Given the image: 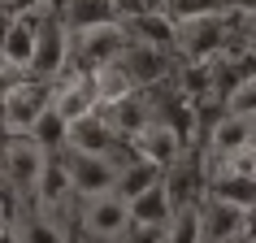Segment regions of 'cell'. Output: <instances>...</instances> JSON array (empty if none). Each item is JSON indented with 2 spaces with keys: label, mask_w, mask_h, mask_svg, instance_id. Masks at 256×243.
<instances>
[{
  "label": "cell",
  "mask_w": 256,
  "mask_h": 243,
  "mask_svg": "<svg viewBox=\"0 0 256 243\" xmlns=\"http://www.w3.org/2000/svg\"><path fill=\"white\" fill-rule=\"evenodd\" d=\"M78 226L82 239H113L126 226H130V200L122 191H92V196H78Z\"/></svg>",
  "instance_id": "1"
},
{
  "label": "cell",
  "mask_w": 256,
  "mask_h": 243,
  "mask_svg": "<svg viewBox=\"0 0 256 243\" xmlns=\"http://www.w3.org/2000/svg\"><path fill=\"white\" fill-rule=\"evenodd\" d=\"M70 48H74V66L96 70V66H104V61H113V56H122L130 48V26L122 18L96 22V26H78V30H70Z\"/></svg>",
  "instance_id": "2"
},
{
  "label": "cell",
  "mask_w": 256,
  "mask_h": 243,
  "mask_svg": "<svg viewBox=\"0 0 256 243\" xmlns=\"http://www.w3.org/2000/svg\"><path fill=\"white\" fill-rule=\"evenodd\" d=\"M52 82H56V78L22 74V78L9 87V96L0 100V126H4V130H30L35 118L52 104Z\"/></svg>",
  "instance_id": "3"
},
{
  "label": "cell",
  "mask_w": 256,
  "mask_h": 243,
  "mask_svg": "<svg viewBox=\"0 0 256 243\" xmlns=\"http://www.w3.org/2000/svg\"><path fill=\"white\" fill-rule=\"evenodd\" d=\"M230 9L217 14H200V18H182L178 22V56H217L222 48H230Z\"/></svg>",
  "instance_id": "4"
},
{
  "label": "cell",
  "mask_w": 256,
  "mask_h": 243,
  "mask_svg": "<svg viewBox=\"0 0 256 243\" xmlns=\"http://www.w3.org/2000/svg\"><path fill=\"white\" fill-rule=\"evenodd\" d=\"M122 61H126V70L135 74V82L148 92V87H156V82L174 78L178 74V48H161V44H144V40H130V48L122 52Z\"/></svg>",
  "instance_id": "5"
},
{
  "label": "cell",
  "mask_w": 256,
  "mask_h": 243,
  "mask_svg": "<svg viewBox=\"0 0 256 243\" xmlns=\"http://www.w3.org/2000/svg\"><path fill=\"white\" fill-rule=\"evenodd\" d=\"M161 187L170 191V204H200L204 200V191H208V161L204 156H196V152H182L178 161L165 165V178H161Z\"/></svg>",
  "instance_id": "6"
},
{
  "label": "cell",
  "mask_w": 256,
  "mask_h": 243,
  "mask_svg": "<svg viewBox=\"0 0 256 243\" xmlns=\"http://www.w3.org/2000/svg\"><path fill=\"white\" fill-rule=\"evenodd\" d=\"M243 144H256V118H248V113H234V108H222V113L208 122V135H204L208 165L226 161L230 152H239Z\"/></svg>",
  "instance_id": "7"
},
{
  "label": "cell",
  "mask_w": 256,
  "mask_h": 243,
  "mask_svg": "<svg viewBox=\"0 0 256 243\" xmlns=\"http://www.w3.org/2000/svg\"><path fill=\"white\" fill-rule=\"evenodd\" d=\"M200 230H204V243H243L248 208L204 191V200H200Z\"/></svg>",
  "instance_id": "8"
},
{
  "label": "cell",
  "mask_w": 256,
  "mask_h": 243,
  "mask_svg": "<svg viewBox=\"0 0 256 243\" xmlns=\"http://www.w3.org/2000/svg\"><path fill=\"white\" fill-rule=\"evenodd\" d=\"M52 104L66 113V122L82 118V113H92L100 108V92H96V74L82 66H70L61 78L52 82Z\"/></svg>",
  "instance_id": "9"
},
{
  "label": "cell",
  "mask_w": 256,
  "mask_h": 243,
  "mask_svg": "<svg viewBox=\"0 0 256 243\" xmlns=\"http://www.w3.org/2000/svg\"><path fill=\"white\" fill-rule=\"evenodd\" d=\"M66 170H70V182L78 196H92V191H108L118 182V165L108 161L104 152H78V148H66Z\"/></svg>",
  "instance_id": "10"
},
{
  "label": "cell",
  "mask_w": 256,
  "mask_h": 243,
  "mask_svg": "<svg viewBox=\"0 0 256 243\" xmlns=\"http://www.w3.org/2000/svg\"><path fill=\"white\" fill-rule=\"evenodd\" d=\"M118 126L108 122L104 108H92V113H82V118L70 122V144L66 148H78V152H108L118 144Z\"/></svg>",
  "instance_id": "11"
},
{
  "label": "cell",
  "mask_w": 256,
  "mask_h": 243,
  "mask_svg": "<svg viewBox=\"0 0 256 243\" xmlns=\"http://www.w3.org/2000/svg\"><path fill=\"white\" fill-rule=\"evenodd\" d=\"M135 148L144 152V156H152V161H161V165H170V161H178V156H182V152L191 148L187 139L178 135L174 126H170V122H161V118H152L148 126H144V130H139L135 135Z\"/></svg>",
  "instance_id": "12"
},
{
  "label": "cell",
  "mask_w": 256,
  "mask_h": 243,
  "mask_svg": "<svg viewBox=\"0 0 256 243\" xmlns=\"http://www.w3.org/2000/svg\"><path fill=\"white\" fill-rule=\"evenodd\" d=\"M108 113V122L118 126V135L122 139H135L144 126L152 122V100H148V92L139 87V92H130V96H122V100H113V104H100Z\"/></svg>",
  "instance_id": "13"
},
{
  "label": "cell",
  "mask_w": 256,
  "mask_h": 243,
  "mask_svg": "<svg viewBox=\"0 0 256 243\" xmlns=\"http://www.w3.org/2000/svg\"><path fill=\"white\" fill-rule=\"evenodd\" d=\"M40 14H26V18H18L14 30H9V40H4V48H0V56L9 61V66L18 70H30V61H35V30H40Z\"/></svg>",
  "instance_id": "14"
},
{
  "label": "cell",
  "mask_w": 256,
  "mask_h": 243,
  "mask_svg": "<svg viewBox=\"0 0 256 243\" xmlns=\"http://www.w3.org/2000/svg\"><path fill=\"white\" fill-rule=\"evenodd\" d=\"M96 92H100V104H113V100H122V96L139 92L135 74L126 70V61L122 56H113V61H104V66H96Z\"/></svg>",
  "instance_id": "15"
},
{
  "label": "cell",
  "mask_w": 256,
  "mask_h": 243,
  "mask_svg": "<svg viewBox=\"0 0 256 243\" xmlns=\"http://www.w3.org/2000/svg\"><path fill=\"white\" fill-rule=\"evenodd\" d=\"M161 178H165V165H161V161H152V156H135L130 165H122V170H118L113 191H122V196L130 200V196H139V191L156 187Z\"/></svg>",
  "instance_id": "16"
},
{
  "label": "cell",
  "mask_w": 256,
  "mask_h": 243,
  "mask_svg": "<svg viewBox=\"0 0 256 243\" xmlns=\"http://www.w3.org/2000/svg\"><path fill=\"white\" fill-rule=\"evenodd\" d=\"M52 4L70 22V30L96 26V22H113V18H118V0H52Z\"/></svg>",
  "instance_id": "17"
},
{
  "label": "cell",
  "mask_w": 256,
  "mask_h": 243,
  "mask_svg": "<svg viewBox=\"0 0 256 243\" xmlns=\"http://www.w3.org/2000/svg\"><path fill=\"white\" fill-rule=\"evenodd\" d=\"M170 213H174V204H170V191L161 182L139 191V196H130V217L144 222V226H170Z\"/></svg>",
  "instance_id": "18"
},
{
  "label": "cell",
  "mask_w": 256,
  "mask_h": 243,
  "mask_svg": "<svg viewBox=\"0 0 256 243\" xmlns=\"http://www.w3.org/2000/svg\"><path fill=\"white\" fill-rule=\"evenodd\" d=\"M30 135L40 139V144H44L48 152H61V148L70 144V122H66V113H61L56 104H48V108L40 113V118H35Z\"/></svg>",
  "instance_id": "19"
},
{
  "label": "cell",
  "mask_w": 256,
  "mask_h": 243,
  "mask_svg": "<svg viewBox=\"0 0 256 243\" xmlns=\"http://www.w3.org/2000/svg\"><path fill=\"white\" fill-rule=\"evenodd\" d=\"M170 243H204L200 204H178L174 213H170Z\"/></svg>",
  "instance_id": "20"
},
{
  "label": "cell",
  "mask_w": 256,
  "mask_h": 243,
  "mask_svg": "<svg viewBox=\"0 0 256 243\" xmlns=\"http://www.w3.org/2000/svg\"><path fill=\"white\" fill-rule=\"evenodd\" d=\"M14 22H18V18L9 14V9H0V48H4V40H9V30H14Z\"/></svg>",
  "instance_id": "21"
},
{
  "label": "cell",
  "mask_w": 256,
  "mask_h": 243,
  "mask_svg": "<svg viewBox=\"0 0 256 243\" xmlns=\"http://www.w3.org/2000/svg\"><path fill=\"white\" fill-rule=\"evenodd\" d=\"M243 243H256V204L248 208V230H243Z\"/></svg>",
  "instance_id": "22"
},
{
  "label": "cell",
  "mask_w": 256,
  "mask_h": 243,
  "mask_svg": "<svg viewBox=\"0 0 256 243\" xmlns=\"http://www.w3.org/2000/svg\"><path fill=\"white\" fill-rule=\"evenodd\" d=\"M243 44H252V48H256V18H248V30H243Z\"/></svg>",
  "instance_id": "23"
},
{
  "label": "cell",
  "mask_w": 256,
  "mask_h": 243,
  "mask_svg": "<svg viewBox=\"0 0 256 243\" xmlns=\"http://www.w3.org/2000/svg\"><path fill=\"white\" fill-rule=\"evenodd\" d=\"M0 239H9V234H4V222H0Z\"/></svg>",
  "instance_id": "24"
}]
</instances>
